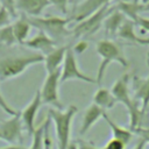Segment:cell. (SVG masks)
<instances>
[{"label": "cell", "instance_id": "cell-33", "mask_svg": "<svg viewBox=\"0 0 149 149\" xmlns=\"http://www.w3.org/2000/svg\"><path fill=\"white\" fill-rule=\"evenodd\" d=\"M77 144H78V149H101V148H98L93 142L85 141V140H78Z\"/></svg>", "mask_w": 149, "mask_h": 149}, {"label": "cell", "instance_id": "cell-4", "mask_svg": "<svg viewBox=\"0 0 149 149\" xmlns=\"http://www.w3.org/2000/svg\"><path fill=\"white\" fill-rule=\"evenodd\" d=\"M31 27L37 28L40 31L45 33L51 37L56 43L65 37L72 35L71 29L68 28V24L71 23L69 17L61 16H45V17H28Z\"/></svg>", "mask_w": 149, "mask_h": 149}, {"label": "cell", "instance_id": "cell-24", "mask_svg": "<svg viewBox=\"0 0 149 149\" xmlns=\"http://www.w3.org/2000/svg\"><path fill=\"white\" fill-rule=\"evenodd\" d=\"M16 43L12 24L6 26L0 29V45H6V47H12L13 44Z\"/></svg>", "mask_w": 149, "mask_h": 149}, {"label": "cell", "instance_id": "cell-16", "mask_svg": "<svg viewBox=\"0 0 149 149\" xmlns=\"http://www.w3.org/2000/svg\"><path fill=\"white\" fill-rule=\"evenodd\" d=\"M66 49H68V47H58L44 56L43 62H44V69H45L47 73L54 72L62 68V64L65 58Z\"/></svg>", "mask_w": 149, "mask_h": 149}, {"label": "cell", "instance_id": "cell-32", "mask_svg": "<svg viewBox=\"0 0 149 149\" xmlns=\"http://www.w3.org/2000/svg\"><path fill=\"white\" fill-rule=\"evenodd\" d=\"M134 23H135V26H139L149 33V17H143V16L139 15L137 19L134 21Z\"/></svg>", "mask_w": 149, "mask_h": 149}, {"label": "cell", "instance_id": "cell-15", "mask_svg": "<svg viewBox=\"0 0 149 149\" xmlns=\"http://www.w3.org/2000/svg\"><path fill=\"white\" fill-rule=\"evenodd\" d=\"M105 114V111L102 108H100L99 106H97L95 104H91L84 112L83 114V120H81V127H80V135H84L85 133H87L91 127L100 119L102 118V115Z\"/></svg>", "mask_w": 149, "mask_h": 149}, {"label": "cell", "instance_id": "cell-44", "mask_svg": "<svg viewBox=\"0 0 149 149\" xmlns=\"http://www.w3.org/2000/svg\"><path fill=\"white\" fill-rule=\"evenodd\" d=\"M133 1H134V2H139V0H133Z\"/></svg>", "mask_w": 149, "mask_h": 149}, {"label": "cell", "instance_id": "cell-20", "mask_svg": "<svg viewBox=\"0 0 149 149\" xmlns=\"http://www.w3.org/2000/svg\"><path fill=\"white\" fill-rule=\"evenodd\" d=\"M93 104H95L97 106L106 111V109L113 108L116 104V100L112 94L111 90H107L105 87H99L93 95Z\"/></svg>", "mask_w": 149, "mask_h": 149}, {"label": "cell", "instance_id": "cell-5", "mask_svg": "<svg viewBox=\"0 0 149 149\" xmlns=\"http://www.w3.org/2000/svg\"><path fill=\"white\" fill-rule=\"evenodd\" d=\"M114 9V7H111L109 5L104 6L102 8H100L99 10H97L95 13H93L92 15H90L88 17H86L85 20L78 22L73 29H71L72 36L74 37H87L91 36L93 34H95L100 27L104 24L105 19L108 16V14Z\"/></svg>", "mask_w": 149, "mask_h": 149}, {"label": "cell", "instance_id": "cell-18", "mask_svg": "<svg viewBox=\"0 0 149 149\" xmlns=\"http://www.w3.org/2000/svg\"><path fill=\"white\" fill-rule=\"evenodd\" d=\"M102 118H104V120L107 122V125L109 126V128H111V132H112V137L113 139H116V140H119V141H121L122 143H125L126 146L130 142V140L133 139V133L129 130V128H125V127H121V126H119L118 123H115L108 115H107V113L105 112V114L102 115Z\"/></svg>", "mask_w": 149, "mask_h": 149}, {"label": "cell", "instance_id": "cell-29", "mask_svg": "<svg viewBox=\"0 0 149 149\" xmlns=\"http://www.w3.org/2000/svg\"><path fill=\"white\" fill-rule=\"evenodd\" d=\"M50 5H54L62 14H66L68 13V5H69V0H49Z\"/></svg>", "mask_w": 149, "mask_h": 149}, {"label": "cell", "instance_id": "cell-43", "mask_svg": "<svg viewBox=\"0 0 149 149\" xmlns=\"http://www.w3.org/2000/svg\"><path fill=\"white\" fill-rule=\"evenodd\" d=\"M148 64H149V52H148Z\"/></svg>", "mask_w": 149, "mask_h": 149}, {"label": "cell", "instance_id": "cell-13", "mask_svg": "<svg viewBox=\"0 0 149 149\" xmlns=\"http://www.w3.org/2000/svg\"><path fill=\"white\" fill-rule=\"evenodd\" d=\"M15 9L31 17H40L43 10L50 5L49 0H14Z\"/></svg>", "mask_w": 149, "mask_h": 149}, {"label": "cell", "instance_id": "cell-22", "mask_svg": "<svg viewBox=\"0 0 149 149\" xmlns=\"http://www.w3.org/2000/svg\"><path fill=\"white\" fill-rule=\"evenodd\" d=\"M115 8L118 10H120L125 16H127L129 20H132L133 22L137 19V16L140 15V13L142 12V3L141 2H118V5L115 6Z\"/></svg>", "mask_w": 149, "mask_h": 149}, {"label": "cell", "instance_id": "cell-41", "mask_svg": "<svg viewBox=\"0 0 149 149\" xmlns=\"http://www.w3.org/2000/svg\"><path fill=\"white\" fill-rule=\"evenodd\" d=\"M149 2V0H141V3L142 5H146V3H148Z\"/></svg>", "mask_w": 149, "mask_h": 149}, {"label": "cell", "instance_id": "cell-2", "mask_svg": "<svg viewBox=\"0 0 149 149\" xmlns=\"http://www.w3.org/2000/svg\"><path fill=\"white\" fill-rule=\"evenodd\" d=\"M44 56L35 52L30 55H14L0 58V81L8 80L22 74L34 64L42 63Z\"/></svg>", "mask_w": 149, "mask_h": 149}, {"label": "cell", "instance_id": "cell-8", "mask_svg": "<svg viewBox=\"0 0 149 149\" xmlns=\"http://www.w3.org/2000/svg\"><path fill=\"white\" fill-rule=\"evenodd\" d=\"M22 130L23 125L19 113L0 122V140L10 144H16L22 141Z\"/></svg>", "mask_w": 149, "mask_h": 149}, {"label": "cell", "instance_id": "cell-3", "mask_svg": "<svg viewBox=\"0 0 149 149\" xmlns=\"http://www.w3.org/2000/svg\"><path fill=\"white\" fill-rule=\"evenodd\" d=\"M78 108L74 105H70L66 109L50 108L48 111V116L54 122L55 133L57 139V149H68L70 143L71 122L73 116L77 114Z\"/></svg>", "mask_w": 149, "mask_h": 149}, {"label": "cell", "instance_id": "cell-14", "mask_svg": "<svg viewBox=\"0 0 149 149\" xmlns=\"http://www.w3.org/2000/svg\"><path fill=\"white\" fill-rule=\"evenodd\" d=\"M133 92L134 98L141 104V107L144 112L149 106V76L147 78H141L137 76L133 77Z\"/></svg>", "mask_w": 149, "mask_h": 149}, {"label": "cell", "instance_id": "cell-36", "mask_svg": "<svg viewBox=\"0 0 149 149\" xmlns=\"http://www.w3.org/2000/svg\"><path fill=\"white\" fill-rule=\"evenodd\" d=\"M146 142L144 141H142V140H139V142L135 144V147L133 148V149H144V147H146Z\"/></svg>", "mask_w": 149, "mask_h": 149}, {"label": "cell", "instance_id": "cell-19", "mask_svg": "<svg viewBox=\"0 0 149 149\" xmlns=\"http://www.w3.org/2000/svg\"><path fill=\"white\" fill-rule=\"evenodd\" d=\"M125 20H126L125 19V15L114 7V9L108 14V16L104 21V27H105L106 34L107 35H111V36L116 35L120 26L123 23Z\"/></svg>", "mask_w": 149, "mask_h": 149}, {"label": "cell", "instance_id": "cell-23", "mask_svg": "<svg viewBox=\"0 0 149 149\" xmlns=\"http://www.w3.org/2000/svg\"><path fill=\"white\" fill-rule=\"evenodd\" d=\"M134 27H135V23L129 20V19H126L123 21V23L120 26L116 35L126 41H129V42H133V43H137V38L139 36L135 34L134 31Z\"/></svg>", "mask_w": 149, "mask_h": 149}, {"label": "cell", "instance_id": "cell-12", "mask_svg": "<svg viewBox=\"0 0 149 149\" xmlns=\"http://www.w3.org/2000/svg\"><path fill=\"white\" fill-rule=\"evenodd\" d=\"M56 44L57 43L51 37H49L45 33L38 30V33L30 40H27L23 45H26L29 49L36 50L38 51V54L45 56L56 48Z\"/></svg>", "mask_w": 149, "mask_h": 149}, {"label": "cell", "instance_id": "cell-21", "mask_svg": "<svg viewBox=\"0 0 149 149\" xmlns=\"http://www.w3.org/2000/svg\"><path fill=\"white\" fill-rule=\"evenodd\" d=\"M51 123L50 118L48 116L38 127H36L34 134L31 135V146L29 149H44V141H45V134L49 129V126Z\"/></svg>", "mask_w": 149, "mask_h": 149}, {"label": "cell", "instance_id": "cell-27", "mask_svg": "<svg viewBox=\"0 0 149 149\" xmlns=\"http://www.w3.org/2000/svg\"><path fill=\"white\" fill-rule=\"evenodd\" d=\"M133 134H136L140 140L144 141L146 143H149V126H143V127H139L136 129H134L132 132Z\"/></svg>", "mask_w": 149, "mask_h": 149}, {"label": "cell", "instance_id": "cell-30", "mask_svg": "<svg viewBox=\"0 0 149 149\" xmlns=\"http://www.w3.org/2000/svg\"><path fill=\"white\" fill-rule=\"evenodd\" d=\"M0 5L2 7H5L9 14L12 15V17H17V13H16V9H15V3H14V0H0Z\"/></svg>", "mask_w": 149, "mask_h": 149}, {"label": "cell", "instance_id": "cell-31", "mask_svg": "<svg viewBox=\"0 0 149 149\" xmlns=\"http://www.w3.org/2000/svg\"><path fill=\"white\" fill-rule=\"evenodd\" d=\"M87 48H88L87 41H85V40H79V41L74 44V47L71 48V49H72V51L74 52V55H81L84 51L87 50Z\"/></svg>", "mask_w": 149, "mask_h": 149}, {"label": "cell", "instance_id": "cell-17", "mask_svg": "<svg viewBox=\"0 0 149 149\" xmlns=\"http://www.w3.org/2000/svg\"><path fill=\"white\" fill-rule=\"evenodd\" d=\"M12 28H13V33H14L16 43L23 45L24 42L27 41L28 35L31 29V24L28 20V16L24 14H21V16L19 19H16V21L12 24Z\"/></svg>", "mask_w": 149, "mask_h": 149}, {"label": "cell", "instance_id": "cell-10", "mask_svg": "<svg viewBox=\"0 0 149 149\" xmlns=\"http://www.w3.org/2000/svg\"><path fill=\"white\" fill-rule=\"evenodd\" d=\"M111 0H83L77 6H73L71 15L69 16L71 22H80L102 8L106 5H109Z\"/></svg>", "mask_w": 149, "mask_h": 149}, {"label": "cell", "instance_id": "cell-11", "mask_svg": "<svg viewBox=\"0 0 149 149\" xmlns=\"http://www.w3.org/2000/svg\"><path fill=\"white\" fill-rule=\"evenodd\" d=\"M111 92L114 95L116 102H121L128 109L134 101V99L130 97V93H129V74L128 73L122 74L113 84Z\"/></svg>", "mask_w": 149, "mask_h": 149}, {"label": "cell", "instance_id": "cell-28", "mask_svg": "<svg viewBox=\"0 0 149 149\" xmlns=\"http://www.w3.org/2000/svg\"><path fill=\"white\" fill-rule=\"evenodd\" d=\"M101 149H126V144L116 139H111L107 141V143Z\"/></svg>", "mask_w": 149, "mask_h": 149}, {"label": "cell", "instance_id": "cell-6", "mask_svg": "<svg viewBox=\"0 0 149 149\" xmlns=\"http://www.w3.org/2000/svg\"><path fill=\"white\" fill-rule=\"evenodd\" d=\"M59 84H61V69L47 73L42 88L40 90L42 104L51 105L56 109H63V105L59 99Z\"/></svg>", "mask_w": 149, "mask_h": 149}, {"label": "cell", "instance_id": "cell-42", "mask_svg": "<svg viewBox=\"0 0 149 149\" xmlns=\"http://www.w3.org/2000/svg\"><path fill=\"white\" fill-rule=\"evenodd\" d=\"M133 0H119V2H130Z\"/></svg>", "mask_w": 149, "mask_h": 149}, {"label": "cell", "instance_id": "cell-7", "mask_svg": "<svg viewBox=\"0 0 149 149\" xmlns=\"http://www.w3.org/2000/svg\"><path fill=\"white\" fill-rule=\"evenodd\" d=\"M71 79H77V80H81V81L90 83V84H97L95 78L80 71L74 52L72 51L71 47H68L65 58L61 68V84L68 80H71Z\"/></svg>", "mask_w": 149, "mask_h": 149}, {"label": "cell", "instance_id": "cell-46", "mask_svg": "<svg viewBox=\"0 0 149 149\" xmlns=\"http://www.w3.org/2000/svg\"><path fill=\"white\" fill-rule=\"evenodd\" d=\"M0 6H1V5H0Z\"/></svg>", "mask_w": 149, "mask_h": 149}, {"label": "cell", "instance_id": "cell-38", "mask_svg": "<svg viewBox=\"0 0 149 149\" xmlns=\"http://www.w3.org/2000/svg\"><path fill=\"white\" fill-rule=\"evenodd\" d=\"M68 149H78L77 141H70V143L68 146Z\"/></svg>", "mask_w": 149, "mask_h": 149}, {"label": "cell", "instance_id": "cell-9", "mask_svg": "<svg viewBox=\"0 0 149 149\" xmlns=\"http://www.w3.org/2000/svg\"><path fill=\"white\" fill-rule=\"evenodd\" d=\"M41 105H42L41 93H40V91H36L31 101L20 112V118H21L23 128L26 129V132L28 133L29 136H31L36 129L35 119H36V115H37V112H38Z\"/></svg>", "mask_w": 149, "mask_h": 149}, {"label": "cell", "instance_id": "cell-37", "mask_svg": "<svg viewBox=\"0 0 149 149\" xmlns=\"http://www.w3.org/2000/svg\"><path fill=\"white\" fill-rule=\"evenodd\" d=\"M137 44L149 45V38H142V37H139V38H137Z\"/></svg>", "mask_w": 149, "mask_h": 149}, {"label": "cell", "instance_id": "cell-25", "mask_svg": "<svg viewBox=\"0 0 149 149\" xmlns=\"http://www.w3.org/2000/svg\"><path fill=\"white\" fill-rule=\"evenodd\" d=\"M0 108H1L5 113H7L9 116H14V115H16V114L20 113V112H17L16 109H14V108L5 100V98H3L2 93H1V91H0Z\"/></svg>", "mask_w": 149, "mask_h": 149}, {"label": "cell", "instance_id": "cell-40", "mask_svg": "<svg viewBox=\"0 0 149 149\" xmlns=\"http://www.w3.org/2000/svg\"><path fill=\"white\" fill-rule=\"evenodd\" d=\"M142 12H149V2L146 5H142Z\"/></svg>", "mask_w": 149, "mask_h": 149}, {"label": "cell", "instance_id": "cell-34", "mask_svg": "<svg viewBox=\"0 0 149 149\" xmlns=\"http://www.w3.org/2000/svg\"><path fill=\"white\" fill-rule=\"evenodd\" d=\"M44 149H51V140L49 137V129L45 134V141H44Z\"/></svg>", "mask_w": 149, "mask_h": 149}, {"label": "cell", "instance_id": "cell-26", "mask_svg": "<svg viewBox=\"0 0 149 149\" xmlns=\"http://www.w3.org/2000/svg\"><path fill=\"white\" fill-rule=\"evenodd\" d=\"M12 19L13 17L9 14V12L5 7L0 6V29L3 28V27H6V26H9Z\"/></svg>", "mask_w": 149, "mask_h": 149}, {"label": "cell", "instance_id": "cell-1", "mask_svg": "<svg viewBox=\"0 0 149 149\" xmlns=\"http://www.w3.org/2000/svg\"><path fill=\"white\" fill-rule=\"evenodd\" d=\"M97 54L100 56L101 62L98 66V72H97V84L101 85L105 72L108 68V65L113 62L119 63L122 68H128V61L123 54L122 48L120 47V44H118L116 42L112 41V40H100L97 43Z\"/></svg>", "mask_w": 149, "mask_h": 149}, {"label": "cell", "instance_id": "cell-39", "mask_svg": "<svg viewBox=\"0 0 149 149\" xmlns=\"http://www.w3.org/2000/svg\"><path fill=\"white\" fill-rule=\"evenodd\" d=\"M83 0H69V3H71L72 6H77L78 3H80Z\"/></svg>", "mask_w": 149, "mask_h": 149}, {"label": "cell", "instance_id": "cell-45", "mask_svg": "<svg viewBox=\"0 0 149 149\" xmlns=\"http://www.w3.org/2000/svg\"><path fill=\"white\" fill-rule=\"evenodd\" d=\"M0 49H1V45H0Z\"/></svg>", "mask_w": 149, "mask_h": 149}, {"label": "cell", "instance_id": "cell-35", "mask_svg": "<svg viewBox=\"0 0 149 149\" xmlns=\"http://www.w3.org/2000/svg\"><path fill=\"white\" fill-rule=\"evenodd\" d=\"M0 149H28L21 144H12V146H7V147H3V148H0Z\"/></svg>", "mask_w": 149, "mask_h": 149}]
</instances>
